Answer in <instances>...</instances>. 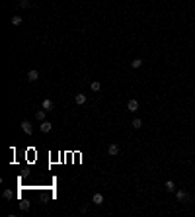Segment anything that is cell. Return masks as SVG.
<instances>
[{
	"label": "cell",
	"instance_id": "cell-17",
	"mask_svg": "<svg viewBox=\"0 0 195 217\" xmlns=\"http://www.w3.org/2000/svg\"><path fill=\"white\" fill-rule=\"evenodd\" d=\"M20 209H22V211H27V209H30V203H27V202H22V203H20Z\"/></svg>",
	"mask_w": 195,
	"mask_h": 217
},
{
	"label": "cell",
	"instance_id": "cell-1",
	"mask_svg": "<svg viewBox=\"0 0 195 217\" xmlns=\"http://www.w3.org/2000/svg\"><path fill=\"white\" fill-rule=\"evenodd\" d=\"M176 199L178 202H184V199H191V196H189L185 190H176Z\"/></svg>",
	"mask_w": 195,
	"mask_h": 217
},
{
	"label": "cell",
	"instance_id": "cell-11",
	"mask_svg": "<svg viewBox=\"0 0 195 217\" xmlns=\"http://www.w3.org/2000/svg\"><path fill=\"white\" fill-rule=\"evenodd\" d=\"M90 88H92L94 92H99V90H102V84H99L98 80H94V82H90Z\"/></svg>",
	"mask_w": 195,
	"mask_h": 217
},
{
	"label": "cell",
	"instance_id": "cell-3",
	"mask_svg": "<svg viewBox=\"0 0 195 217\" xmlns=\"http://www.w3.org/2000/svg\"><path fill=\"white\" fill-rule=\"evenodd\" d=\"M39 129H41V133H49V131L53 129V123H51V121H41Z\"/></svg>",
	"mask_w": 195,
	"mask_h": 217
},
{
	"label": "cell",
	"instance_id": "cell-18",
	"mask_svg": "<svg viewBox=\"0 0 195 217\" xmlns=\"http://www.w3.org/2000/svg\"><path fill=\"white\" fill-rule=\"evenodd\" d=\"M4 199H12V190H4Z\"/></svg>",
	"mask_w": 195,
	"mask_h": 217
},
{
	"label": "cell",
	"instance_id": "cell-12",
	"mask_svg": "<svg viewBox=\"0 0 195 217\" xmlns=\"http://www.w3.org/2000/svg\"><path fill=\"white\" fill-rule=\"evenodd\" d=\"M166 190H168V192H176V184H174V180L166 182Z\"/></svg>",
	"mask_w": 195,
	"mask_h": 217
},
{
	"label": "cell",
	"instance_id": "cell-16",
	"mask_svg": "<svg viewBox=\"0 0 195 217\" xmlns=\"http://www.w3.org/2000/svg\"><path fill=\"white\" fill-rule=\"evenodd\" d=\"M30 6H31L30 0H20V8H22V10H26V8H30Z\"/></svg>",
	"mask_w": 195,
	"mask_h": 217
},
{
	"label": "cell",
	"instance_id": "cell-15",
	"mask_svg": "<svg viewBox=\"0 0 195 217\" xmlns=\"http://www.w3.org/2000/svg\"><path fill=\"white\" fill-rule=\"evenodd\" d=\"M22 24V16H12V26H20Z\"/></svg>",
	"mask_w": 195,
	"mask_h": 217
},
{
	"label": "cell",
	"instance_id": "cell-9",
	"mask_svg": "<svg viewBox=\"0 0 195 217\" xmlns=\"http://www.w3.org/2000/svg\"><path fill=\"white\" fill-rule=\"evenodd\" d=\"M74 102H76L78 106H82V104H86V94H76V96H74Z\"/></svg>",
	"mask_w": 195,
	"mask_h": 217
},
{
	"label": "cell",
	"instance_id": "cell-5",
	"mask_svg": "<svg viewBox=\"0 0 195 217\" xmlns=\"http://www.w3.org/2000/svg\"><path fill=\"white\" fill-rule=\"evenodd\" d=\"M27 80L30 82H35V80H39V70H30V73H27Z\"/></svg>",
	"mask_w": 195,
	"mask_h": 217
},
{
	"label": "cell",
	"instance_id": "cell-2",
	"mask_svg": "<svg viewBox=\"0 0 195 217\" xmlns=\"http://www.w3.org/2000/svg\"><path fill=\"white\" fill-rule=\"evenodd\" d=\"M22 131L26 133V135H31V133H33V127H31V123L27 121V119H24V121H22Z\"/></svg>",
	"mask_w": 195,
	"mask_h": 217
},
{
	"label": "cell",
	"instance_id": "cell-4",
	"mask_svg": "<svg viewBox=\"0 0 195 217\" xmlns=\"http://www.w3.org/2000/svg\"><path fill=\"white\" fill-rule=\"evenodd\" d=\"M119 151H121V149H119V145H109V149H107V155H109V157H117Z\"/></svg>",
	"mask_w": 195,
	"mask_h": 217
},
{
	"label": "cell",
	"instance_id": "cell-10",
	"mask_svg": "<svg viewBox=\"0 0 195 217\" xmlns=\"http://www.w3.org/2000/svg\"><path fill=\"white\" fill-rule=\"evenodd\" d=\"M43 110H53V100H49V98H45L43 100Z\"/></svg>",
	"mask_w": 195,
	"mask_h": 217
},
{
	"label": "cell",
	"instance_id": "cell-14",
	"mask_svg": "<svg viewBox=\"0 0 195 217\" xmlns=\"http://www.w3.org/2000/svg\"><path fill=\"white\" fill-rule=\"evenodd\" d=\"M131 66H133V69H140V66H143V59H135V61L131 63Z\"/></svg>",
	"mask_w": 195,
	"mask_h": 217
},
{
	"label": "cell",
	"instance_id": "cell-6",
	"mask_svg": "<svg viewBox=\"0 0 195 217\" xmlns=\"http://www.w3.org/2000/svg\"><path fill=\"white\" fill-rule=\"evenodd\" d=\"M127 110L129 112H137L139 110V102H137V100H129V102H127Z\"/></svg>",
	"mask_w": 195,
	"mask_h": 217
},
{
	"label": "cell",
	"instance_id": "cell-13",
	"mask_svg": "<svg viewBox=\"0 0 195 217\" xmlns=\"http://www.w3.org/2000/svg\"><path fill=\"white\" fill-rule=\"evenodd\" d=\"M131 125H133V127H135V129H140V127H143V121H140L139 118H135V119H133V121H131Z\"/></svg>",
	"mask_w": 195,
	"mask_h": 217
},
{
	"label": "cell",
	"instance_id": "cell-8",
	"mask_svg": "<svg viewBox=\"0 0 195 217\" xmlns=\"http://www.w3.org/2000/svg\"><path fill=\"white\" fill-rule=\"evenodd\" d=\"M45 114H47V110H37L35 112V119L37 121H45Z\"/></svg>",
	"mask_w": 195,
	"mask_h": 217
},
{
	"label": "cell",
	"instance_id": "cell-7",
	"mask_svg": "<svg viewBox=\"0 0 195 217\" xmlns=\"http://www.w3.org/2000/svg\"><path fill=\"white\" fill-rule=\"evenodd\" d=\"M92 203H96V206H102V203H103V196L99 194V192H96V194H94V198H92Z\"/></svg>",
	"mask_w": 195,
	"mask_h": 217
}]
</instances>
